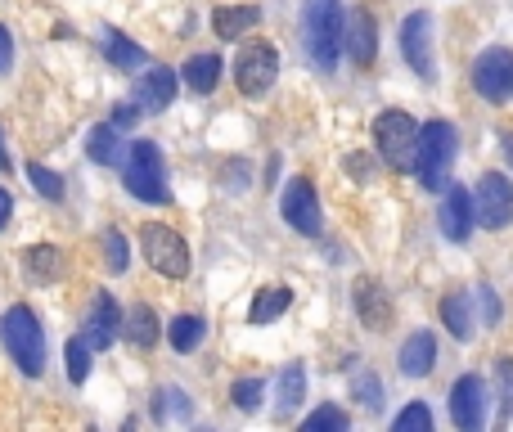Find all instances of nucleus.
Returning <instances> with one entry per match:
<instances>
[{
	"label": "nucleus",
	"mask_w": 513,
	"mask_h": 432,
	"mask_svg": "<svg viewBox=\"0 0 513 432\" xmlns=\"http://www.w3.org/2000/svg\"><path fill=\"white\" fill-rule=\"evenodd\" d=\"M351 302H356V315L365 320V329L383 333L387 324H392V297H387V288L378 284V279H356Z\"/></svg>",
	"instance_id": "f3484780"
},
{
	"label": "nucleus",
	"mask_w": 513,
	"mask_h": 432,
	"mask_svg": "<svg viewBox=\"0 0 513 432\" xmlns=\"http://www.w3.org/2000/svg\"><path fill=\"white\" fill-rule=\"evenodd\" d=\"M392 428H396V432H428V428H432V410H428L423 401L405 405V410L392 419Z\"/></svg>",
	"instance_id": "473e14b6"
},
{
	"label": "nucleus",
	"mask_w": 513,
	"mask_h": 432,
	"mask_svg": "<svg viewBox=\"0 0 513 432\" xmlns=\"http://www.w3.org/2000/svg\"><path fill=\"white\" fill-rule=\"evenodd\" d=\"M473 212L486 230H504L513 221V180L504 171H486L477 180V194H473Z\"/></svg>",
	"instance_id": "1a4fd4ad"
},
{
	"label": "nucleus",
	"mask_w": 513,
	"mask_h": 432,
	"mask_svg": "<svg viewBox=\"0 0 513 432\" xmlns=\"http://www.w3.org/2000/svg\"><path fill=\"white\" fill-rule=\"evenodd\" d=\"M0 342H5L9 360L27 378H36L45 369V333H41V320L32 315V306H9L0 315Z\"/></svg>",
	"instance_id": "7ed1b4c3"
},
{
	"label": "nucleus",
	"mask_w": 513,
	"mask_h": 432,
	"mask_svg": "<svg viewBox=\"0 0 513 432\" xmlns=\"http://www.w3.org/2000/svg\"><path fill=\"white\" fill-rule=\"evenodd\" d=\"M473 297H477V302H482V320H486V324H495V320H500V302H495V293H491V288H486V284H477V288H473Z\"/></svg>",
	"instance_id": "e433bc0d"
},
{
	"label": "nucleus",
	"mask_w": 513,
	"mask_h": 432,
	"mask_svg": "<svg viewBox=\"0 0 513 432\" xmlns=\"http://www.w3.org/2000/svg\"><path fill=\"white\" fill-rule=\"evenodd\" d=\"M27 270H32L36 279H50L59 275V257H54L50 243H41V248H27Z\"/></svg>",
	"instance_id": "c9c22d12"
},
{
	"label": "nucleus",
	"mask_w": 513,
	"mask_h": 432,
	"mask_svg": "<svg viewBox=\"0 0 513 432\" xmlns=\"http://www.w3.org/2000/svg\"><path fill=\"white\" fill-rule=\"evenodd\" d=\"M216 81H221V54H194L185 63V86L194 95H212Z\"/></svg>",
	"instance_id": "b1692460"
},
{
	"label": "nucleus",
	"mask_w": 513,
	"mask_h": 432,
	"mask_svg": "<svg viewBox=\"0 0 513 432\" xmlns=\"http://www.w3.org/2000/svg\"><path fill=\"white\" fill-rule=\"evenodd\" d=\"M104 261H108V270H113V275H122V270H126L131 252H126V234L122 230H108L104 234Z\"/></svg>",
	"instance_id": "f704fd0d"
},
{
	"label": "nucleus",
	"mask_w": 513,
	"mask_h": 432,
	"mask_svg": "<svg viewBox=\"0 0 513 432\" xmlns=\"http://www.w3.org/2000/svg\"><path fill=\"white\" fill-rule=\"evenodd\" d=\"M275 77H279V54H275V45H266V41L243 45L239 59H234V86H239V95L261 99L270 86H275Z\"/></svg>",
	"instance_id": "0eeeda50"
},
{
	"label": "nucleus",
	"mask_w": 513,
	"mask_h": 432,
	"mask_svg": "<svg viewBox=\"0 0 513 432\" xmlns=\"http://www.w3.org/2000/svg\"><path fill=\"white\" fill-rule=\"evenodd\" d=\"M342 32H347L342 0H306L302 5V45L315 72H338Z\"/></svg>",
	"instance_id": "f257e3e1"
},
{
	"label": "nucleus",
	"mask_w": 513,
	"mask_h": 432,
	"mask_svg": "<svg viewBox=\"0 0 513 432\" xmlns=\"http://www.w3.org/2000/svg\"><path fill=\"white\" fill-rule=\"evenodd\" d=\"M432 360H437V338H432L428 329L410 333V338L401 342V374H405V378L432 374Z\"/></svg>",
	"instance_id": "a211bd4d"
},
{
	"label": "nucleus",
	"mask_w": 513,
	"mask_h": 432,
	"mask_svg": "<svg viewBox=\"0 0 513 432\" xmlns=\"http://www.w3.org/2000/svg\"><path fill=\"white\" fill-rule=\"evenodd\" d=\"M347 171H351L356 180H369V176H374V162H369L365 153H351V158H347Z\"/></svg>",
	"instance_id": "58836bf2"
},
{
	"label": "nucleus",
	"mask_w": 513,
	"mask_h": 432,
	"mask_svg": "<svg viewBox=\"0 0 513 432\" xmlns=\"http://www.w3.org/2000/svg\"><path fill=\"white\" fill-rule=\"evenodd\" d=\"M0 171H5V149H0Z\"/></svg>",
	"instance_id": "37998d69"
},
{
	"label": "nucleus",
	"mask_w": 513,
	"mask_h": 432,
	"mask_svg": "<svg viewBox=\"0 0 513 432\" xmlns=\"http://www.w3.org/2000/svg\"><path fill=\"white\" fill-rule=\"evenodd\" d=\"M63 356H68V378H72V383H86V374H90V347H86V338H68Z\"/></svg>",
	"instance_id": "2f4dec72"
},
{
	"label": "nucleus",
	"mask_w": 513,
	"mask_h": 432,
	"mask_svg": "<svg viewBox=\"0 0 513 432\" xmlns=\"http://www.w3.org/2000/svg\"><path fill=\"white\" fill-rule=\"evenodd\" d=\"M473 90L491 104H509L513 99V50L509 45H491L473 59Z\"/></svg>",
	"instance_id": "6e6552de"
},
{
	"label": "nucleus",
	"mask_w": 513,
	"mask_h": 432,
	"mask_svg": "<svg viewBox=\"0 0 513 432\" xmlns=\"http://www.w3.org/2000/svg\"><path fill=\"white\" fill-rule=\"evenodd\" d=\"M500 149H504V158H509V167H513V131H500Z\"/></svg>",
	"instance_id": "79ce46f5"
},
{
	"label": "nucleus",
	"mask_w": 513,
	"mask_h": 432,
	"mask_svg": "<svg viewBox=\"0 0 513 432\" xmlns=\"http://www.w3.org/2000/svg\"><path fill=\"white\" fill-rule=\"evenodd\" d=\"M180 90V77L167 68V63H149V72H140L135 77V104H140V113H162V108H171V99H176Z\"/></svg>",
	"instance_id": "4468645a"
},
{
	"label": "nucleus",
	"mask_w": 513,
	"mask_h": 432,
	"mask_svg": "<svg viewBox=\"0 0 513 432\" xmlns=\"http://www.w3.org/2000/svg\"><path fill=\"white\" fill-rule=\"evenodd\" d=\"M104 54L113 59L117 72H140V68H149V54H144L140 45H135L131 36H122V32H108V36H104Z\"/></svg>",
	"instance_id": "5701e85b"
},
{
	"label": "nucleus",
	"mask_w": 513,
	"mask_h": 432,
	"mask_svg": "<svg viewBox=\"0 0 513 432\" xmlns=\"http://www.w3.org/2000/svg\"><path fill=\"white\" fill-rule=\"evenodd\" d=\"M122 333H126V342H131V347H153V342H158V315L149 311V306H135L131 311V320L122 324Z\"/></svg>",
	"instance_id": "a878e982"
},
{
	"label": "nucleus",
	"mask_w": 513,
	"mask_h": 432,
	"mask_svg": "<svg viewBox=\"0 0 513 432\" xmlns=\"http://www.w3.org/2000/svg\"><path fill=\"white\" fill-rule=\"evenodd\" d=\"M27 180H32V189L41 198H50V203H59L63 198V180L54 176L50 167H41V162H27Z\"/></svg>",
	"instance_id": "c756f323"
},
{
	"label": "nucleus",
	"mask_w": 513,
	"mask_h": 432,
	"mask_svg": "<svg viewBox=\"0 0 513 432\" xmlns=\"http://www.w3.org/2000/svg\"><path fill=\"white\" fill-rule=\"evenodd\" d=\"M81 338H86L90 351H108L113 347V338H122V306L113 302V293H95Z\"/></svg>",
	"instance_id": "ddd939ff"
},
{
	"label": "nucleus",
	"mask_w": 513,
	"mask_h": 432,
	"mask_svg": "<svg viewBox=\"0 0 513 432\" xmlns=\"http://www.w3.org/2000/svg\"><path fill=\"white\" fill-rule=\"evenodd\" d=\"M450 419H455L459 432H482V423H486V383L477 374L455 378V387H450Z\"/></svg>",
	"instance_id": "f8f14e48"
},
{
	"label": "nucleus",
	"mask_w": 513,
	"mask_h": 432,
	"mask_svg": "<svg viewBox=\"0 0 513 432\" xmlns=\"http://www.w3.org/2000/svg\"><path fill=\"white\" fill-rule=\"evenodd\" d=\"M374 144L383 153L387 167L405 171L414 167V144H419V122H414L405 108H387V113L374 117Z\"/></svg>",
	"instance_id": "39448f33"
},
{
	"label": "nucleus",
	"mask_w": 513,
	"mask_h": 432,
	"mask_svg": "<svg viewBox=\"0 0 513 432\" xmlns=\"http://www.w3.org/2000/svg\"><path fill=\"white\" fill-rule=\"evenodd\" d=\"M342 50H347V54H351V63H360V68H369V63L378 59V23H374V14H369L365 5L351 9V14H347Z\"/></svg>",
	"instance_id": "dca6fc26"
},
{
	"label": "nucleus",
	"mask_w": 513,
	"mask_h": 432,
	"mask_svg": "<svg viewBox=\"0 0 513 432\" xmlns=\"http://www.w3.org/2000/svg\"><path fill=\"white\" fill-rule=\"evenodd\" d=\"M135 117H140V104H135V99H131V104H117L113 126H117V131H122V126H135Z\"/></svg>",
	"instance_id": "ea45409f"
},
{
	"label": "nucleus",
	"mask_w": 513,
	"mask_h": 432,
	"mask_svg": "<svg viewBox=\"0 0 513 432\" xmlns=\"http://www.w3.org/2000/svg\"><path fill=\"white\" fill-rule=\"evenodd\" d=\"M302 396H306V369H302V365L279 369V401H275V414L297 410V405H302Z\"/></svg>",
	"instance_id": "393cba45"
},
{
	"label": "nucleus",
	"mask_w": 513,
	"mask_h": 432,
	"mask_svg": "<svg viewBox=\"0 0 513 432\" xmlns=\"http://www.w3.org/2000/svg\"><path fill=\"white\" fill-rule=\"evenodd\" d=\"M401 54L423 81L437 77V59H432V18L423 9H414L401 23Z\"/></svg>",
	"instance_id": "9b49d317"
},
{
	"label": "nucleus",
	"mask_w": 513,
	"mask_h": 432,
	"mask_svg": "<svg viewBox=\"0 0 513 432\" xmlns=\"http://www.w3.org/2000/svg\"><path fill=\"white\" fill-rule=\"evenodd\" d=\"M279 212H284V221L293 225L297 234H320L324 230V221H320V198H315V189H311V180H302V176H293L284 185V198H279Z\"/></svg>",
	"instance_id": "9d476101"
},
{
	"label": "nucleus",
	"mask_w": 513,
	"mask_h": 432,
	"mask_svg": "<svg viewBox=\"0 0 513 432\" xmlns=\"http://www.w3.org/2000/svg\"><path fill=\"white\" fill-rule=\"evenodd\" d=\"M122 180H126V194L140 198V203L162 207L171 198L167 162H162V149L153 140H131V149L122 158Z\"/></svg>",
	"instance_id": "f03ea898"
},
{
	"label": "nucleus",
	"mask_w": 513,
	"mask_h": 432,
	"mask_svg": "<svg viewBox=\"0 0 513 432\" xmlns=\"http://www.w3.org/2000/svg\"><path fill=\"white\" fill-rule=\"evenodd\" d=\"M441 324H446L450 333H455L459 342L473 338V293H464V288H455V293L441 297Z\"/></svg>",
	"instance_id": "4be33fe9"
},
{
	"label": "nucleus",
	"mask_w": 513,
	"mask_h": 432,
	"mask_svg": "<svg viewBox=\"0 0 513 432\" xmlns=\"http://www.w3.org/2000/svg\"><path fill=\"white\" fill-rule=\"evenodd\" d=\"M140 252L158 275L167 279H185L189 275V243L180 239L171 225H158V221H144L140 230Z\"/></svg>",
	"instance_id": "423d86ee"
},
{
	"label": "nucleus",
	"mask_w": 513,
	"mask_h": 432,
	"mask_svg": "<svg viewBox=\"0 0 513 432\" xmlns=\"http://www.w3.org/2000/svg\"><path fill=\"white\" fill-rule=\"evenodd\" d=\"M293 306V288H284V284H266V288H257V297H252V311H248V324H275L279 315Z\"/></svg>",
	"instance_id": "412c9836"
},
{
	"label": "nucleus",
	"mask_w": 513,
	"mask_h": 432,
	"mask_svg": "<svg viewBox=\"0 0 513 432\" xmlns=\"http://www.w3.org/2000/svg\"><path fill=\"white\" fill-rule=\"evenodd\" d=\"M495 392H500V423L513 419V360L495 356Z\"/></svg>",
	"instance_id": "c85d7f7f"
},
{
	"label": "nucleus",
	"mask_w": 513,
	"mask_h": 432,
	"mask_svg": "<svg viewBox=\"0 0 513 432\" xmlns=\"http://www.w3.org/2000/svg\"><path fill=\"white\" fill-rule=\"evenodd\" d=\"M302 432H347V410L338 405H320L302 419Z\"/></svg>",
	"instance_id": "cd10ccee"
},
{
	"label": "nucleus",
	"mask_w": 513,
	"mask_h": 432,
	"mask_svg": "<svg viewBox=\"0 0 513 432\" xmlns=\"http://www.w3.org/2000/svg\"><path fill=\"white\" fill-rule=\"evenodd\" d=\"M450 162H455V126L432 117L419 126V144H414V171H419L423 189H446Z\"/></svg>",
	"instance_id": "20e7f679"
},
{
	"label": "nucleus",
	"mask_w": 513,
	"mask_h": 432,
	"mask_svg": "<svg viewBox=\"0 0 513 432\" xmlns=\"http://www.w3.org/2000/svg\"><path fill=\"white\" fill-rule=\"evenodd\" d=\"M203 333H207V324L198 320V315H176V320L167 324V338H171V347L185 356V351H194L198 342H203Z\"/></svg>",
	"instance_id": "bb28decb"
},
{
	"label": "nucleus",
	"mask_w": 513,
	"mask_h": 432,
	"mask_svg": "<svg viewBox=\"0 0 513 432\" xmlns=\"http://www.w3.org/2000/svg\"><path fill=\"white\" fill-rule=\"evenodd\" d=\"M230 396H234V405H239V410H257L261 396H266V383H261V378H234Z\"/></svg>",
	"instance_id": "72a5a7b5"
},
{
	"label": "nucleus",
	"mask_w": 513,
	"mask_h": 432,
	"mask_svg": "<svg viewBox=\"0 0 513 432\" xmlns=\"http://www.w3.org/2000/svg\"><path fill=\"white\" fill-rule=\"evenodd\" d=\"M351 396H356L365 410H378L383 405V383H378V374H351Z\"/></svg>",
	"instance_id": "7c9ffc66"
},
{
	"label": "nucleus",
	"mask_w": 513,
	"mask_h": 432,
	"mask_svg": "<svg viewBox=\"0 0 513 432\" xmlns=\"http://www.w3.org/2000/svg\"><path fill=\"white\" fill-rule=\"evenodd\" d=\"M86 153H90V162H99V167H117V162L126 158L122 131H117L113 122L90 126V135H86Z\"/></svg>",
	"instance_id": "6ab92c4d"
},
{
	"label": "nucleus",
	"mask_w": 513,
	"mask_h": 432,
	"mask_svg": "<svg viewBox=\"0 0 513 432\" xmlns=\"http://www.w3.org/2000/svg\"><path fill=\"white\" fill-rule=\"evenodd\" d=\"M261 23V9L257 5H221L212 14V27L221 41H239V36H248L252 27Z\"/></svg>",
	"instance_id": "aec40b11"
},
{
	"label": "nucleus",
	"mask_w": 513,
	"mask_h": 432,
	"mask_svg": "<svg viewBox=\"0 0 513 432\" xmlns=\"http://www.w3.org/2000/svg\"><path fill=\"white\" fill-rule=\"evenodd\" d=\"M9 212H14V198H9L5 189H0V230H5V225H9Z\"/></svg>",
	"instance_id": "a19ab883"
},
{
	"label": "nucleus",
	"mask_w": 513,
	"mask_h": 432,
	"mask_svg": "<svg viewBox=\"0 0 513 432\" xmlns=\"http://www.w3.org/2000/svg\"><path fill=\"white\" fill-rule=\"evenodd\" d=\"M14 68V36H9V27L0 23V77Z\"/></svg>",
	"instance_id": "4c0bfd02"
},
{
	"label": "nucleus",
	"mask_w": 513,
	"mask_h": 432,
	"mask_svg": "<svg viewBox=\"0 0 513 432\" xmlns=\"http://www.w3.org/2000/svg\"><path fill=\"white\" fill-rule=\"evenodd\" d=\"M437 225L450 243H464L473 234V194L464 185L450 180L446 185V198H441V212H437Z\"/></svg>",
	"instance_id": "2eb2a0df"
}]
</instances>
